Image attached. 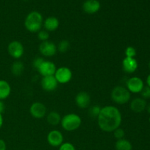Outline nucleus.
I'll return each mask as SVG.
<instances>
[{"instance_id":"nucleus-6","label":"nucleus","mask_w":150,"mask_h":150,"mask_svg":"<svg viewBox=\"0 0 150 150\" xmlns=\"http://www.w3.org/2000/svg\"><path fill=\"white\" fill-rule=\"evenodd\" d=\"M7 52L12 58L18 60L24 54V47L20 41L13 40L7 45Z\"/></svg>"},{"instance_id":"nucleus-12","label":"nucleus","mask_w":150,"mask_h":150,"mask_svg":"<svg viewBox=\"0 0 150 150\" xmlns=\"http://www.w3.org/2000/svg\"><path fill=\"white\" fill-rule=\"evenodd\" d=\"M57 68V67L54 62L49 60H44L43 62L37 70L40 75L42 76V77H45V76H54Z\"/></svg>"},{"instance_id":"nucleus-7","label":"nucleus","mask_w":150,"mask_h":150,"mask_svg":"<svg viewBox=\"0 0 150 150\" xmlns=\"http://www.w3.org/2000/svg\"><path fill=\"white\" fill-rule=\"evenodd\" d=\"M29 114L33 118L41 120L47 115V108L44 103L41 102H34L29 107Z\"/></svg>"},{"instance_id":"nucleus-32","label":"nucleus","mask_w":150,"mask_h":150,"mask_svg":"<svg viewBox=\"0 0 150 150\" xmlns=\"http://www.w3.org/2000/svg\"><path fill=\"white\" fill-rule=\"evenodd\" d=\"M3 124H4V119H3L2 114H0V129L2 127Z\"/></svg>"},{"instance_id":"nucleus-31","label":"nucleus","mask_w":150,"mask_h":150,"mask_svg":"<svg viewBox=\"0 0 150 150\" xmlns=\"http://www.w3.org/2000/svg\"><path fill=\"white\" fill-rule=\"evenodd\" d=\"M5 110V105L3 100H0V114H2Z\"/></svg>"},{"instance_id":"nucleus-18","label":"nucleus","mask_w":150,"mask_h":150,"mask_svg":"<svg viewBox=\"0 0 150 150\" xmlns=\"http://www.w3.org/2000/svg\"><path fill=\"white\" fill-rule=\"evenodd\" d=\"M11 94V86L8 81L0 79V100H4Z\"/></svg>"},{"instance_id":"nucleus-33","label":"nucleus","mask_w":150,"mask_h":150,"mask_svg":"<svg viewBox=\"0 0 150 150\" xmlns=\"http://www.w3.org/2000/svg\"><path fill=\"white\" fill-rule=\"evenodd\" d=\"M146 86L150 87V74L148 75L147 78H146Z\"/></svg>"},{"instance_id":"nucleus-30","label":"nucleus","mask_w":150,"mask_h":150,"mask_svg":"<svg viewBox=\"0 0 150 150\" xmlns=\"http://www.w3.org/2000/svg\"><path fill=\"white\" fill-rule=\"evenodd\" d=\"M0 150H7V144L1 139H0Z\"/></svg>"},{"instance_id":"nucleus-35","label":"nucleus","mask_w":150,"mask_h":150,"mask_svg":"<svg viewBox=\"0 0 150 150\" xmlns=\"http://www.w3.org/2000/svg\"><path fill=\"white\" fill-rule=\"evenodd\" d=\"M148 67H149V70H150V61H149V64H148Z\"/></svg>"},{"instance_id":"nucleus-37","label":"nucleus","mask_w":150,"mask_h":150,"mask_svg":"<svg viewBox=\"0 0 150 150\" xmlns=\"http://www.w3.org/2000/svg\"><path fill=\"white\" fill-rule=\"evenodd\" d=\"M149 122H150V117H149Z\"/></svg>"},{"instance_id":"nucleus-9","label":"nucleus","mask_w":150,"mask_h":150,"mask_svg":"<svg viewBox=\"0 0 150 150\" xmlns=\"http://www.w3.org/2000/svg\"><path fill=\"white\" fill-rule=\"evenodd\" d=\"M39 51L45 57H52L57 53V46L54 42L49 40L41 42L39 45Z\"/></svg>"},{"instance_id":"nucleus-34","label":"nucleus","mask_w":150,"mask_h":150,"mask_svg":"<svg viewBox=\"0 0 150 150\" xmlns=\"http://www.w3.org/2000/svg\"><path fill=\"white\" fill-rule=\"evenodd\" d=\"M146 111H147L148 114H150V104H149V105H146Z\"/></svg>"},{"instance_id":"nucleus-16","label":"nucleus","mask_w":150,"mask_h":150,"mask_svg":"<svg viewBox=\"0 0 150 150\" xmlns=\"http://www.w3.org/2000/svg\"><path fill=\"white\" fill-rule=\"evenodd\" d=\"M146 105L147 103L144 99L142 98H136L130 102V108L133 112L139 114L146 110Z\"/></svg>"},{"instance_id":"nucleus-23","label":"nucleus","mask_w":150,"mask_h":150,"mask_svg":"<svg viewBox=\"0 0 150 150\" xmlns=\"http://www.w3.org/2000/svg\"><path fill=\"white\" fill-rule=\"evenodd\" d=\"M101 108L100 105H94L92 107H90L89 110V115L91 117H93V118H98V115H99L100 112L101 111Z\"/></svg>"},{"instance_id":"nucleus-20","label":"nucleus","mask_w":150,"mask_h":150,"mask_svg":"<svg viewBox=\"0 0 150 150\" xmlns=\"http://www.w3.org/2000/svg\"><path fill=\"white\" fill-rule=\"evenodd\" d=\"M10 71L12 74L16 77L21 76L24 71V64L21 61L16 60L12 64L10 67Z\"/></svg>"},{"instance_id":"nucleus-22","label":"nucleus","mask_w":150,"mask_h":150,"mask_svg":"<svg viewBox=\"0 0 150 150\" xmlns=\"http://www.w3.org/2000/svg\"><path fill=\"white\" fill-rule=\"evenodd\" d=\"M57 46V51L62 53V54H64V53L67 52L68 50L70 49V44L69 41H67V40H61L59 42Z\"/></svg>"},{"instance_id":"nucleus-38","label":"nucleus","mask_w":150,"mask_h":150,"mask_svg":"<svg viewBox=\"0 0 150 150\" xmlns=\"http://www.w3.org/2000/svg\"><path fill=\"white\" fill-rule=\"evenodd\" d=\"M28 150H29V149H28Z\"/></svg>"},{"instance_id":"nucleus-1","label":"nucleus","mask_w":150,"mask_h":150,"mask_svg":"<svg viewBox=\"0 0 150 150\" xmlns=\"http://www.w3.org/2000/svg\"><path fill=\"white\" fill-rule=\"evenodd\" d=\"M97 120L98 127L101 130L105 133H113L121 126L122 116L117 107L105 105L101 108Z\"/></svg>"},{"instance_id":"nucleus-11","label":"nucleus","mask_w":150,"mask_h":150,"mask_svg":"<svg viewBox=\"0 0 150 150\" xmlns=\"http://www.w3.org/2000/svg\"><path fill=\"white\" fill-rule=\"evenodd\" d=\"M91 96L88 92L85 91H81L77 93L75 98V103L76 105L79 108L81 109H85L90 106L91 105Z\"/></svg>"},{"instance_id":"nucleus-13","label":"nucleus","mask_w":150,"mask_h":150,"mask_svg":"<svg viewBox=\"0 0 150 150\" xmlns=\"http://www.w3.org/2000/svg\"><path fill=\"white\" fill-rule=\"evenodd\" d=\"M41 87L44 91L48 92H54L58 87V82L55 79L54 76H45L42 77L40 81Z\"/></svg>"},{"instance_id":"nucleus-24","label":"nucleus","mask_w":150,"mask_h":150,"mask_svg":"<svg viewBox=\"0 0 150 150\" xmlns=\"http://www.w3.org/2000/svg\"><path fill=\"white\" fill-rule=\"evenodd\" d=\"M38 38L39 40H40L41 42H45V41L48 40L50 38V35H49V32H47L46 30L43 29V30H40L39 32H38Z\"/></svg>"},{"instance_id":"nucleus-29","label":"nucleus","mask_w":150,"mask_h":150,"mask_svg":"<svg viewBox=\"0 0 150 150\" xmlns=\"http://www.w3.org/2000/svg\"><path fill=\"white\" fill-rule=\"evenodd\" d=\"M44 60L45 59H44L42 57H36V58L33 60V62H32V65H33V67H35L36 70H38V69L39 68L41 64H42V63L43 62Z\"/></svg>"},{"instance_id":"nucleus-5","label":"nucleus","mask_w":150,"mask_h":150,"mask_svg":"<svg viewBox=\"0 0 150 150\" xmlns=\"http://www.w3.org/2000/svg\"><path fill=\"white\" fill-rule=\"evenodd\" d=\"M54 77L57 79L58 83L60 84H66L69 83L73 79V72L69 67L62 66L57 68Z\"/></svg>"},{"instance_id":"nucleus-17","label":"nucleus","mask_w":150,"mask_h":150,"mask_svg":"<svg viewBox=\"0 0 150 150\" xmlns=\"http://www.w3.org/2000/svg\"><path fill=\"white\" fill-rule=\"evenodd\" d=\"M42 26L47 32H54L57 30L59 26V21L54 16H49L43 21Z\"/></svg>"},{"instance_id":"nucleus-25","label":"nucleus","mask_w":150,"mask_h":150,"mask_svg":"<svg viewBox=\"0 0 150 150\" xmlns=\"http://www.w3.org/2000/svg\"><path fill=\"white\" fill-rule=\"evenodd\" d=\"M137 54L136 49L133 46H127L125 51V57H130V58H135Z\"/></svg>"},{"instance_id":"nucleus-28","label":"nucleus","mask_w":150,"mask_h":150,"mask_svg":"<svg viewBox=\"0 0 150 150\" xmlns=\"http://www.w3.org/2000/svg\"><path fill=\"white\" fill-rule=\"evenodd\" d=\"M140 94L141 96H142L141 98L144 99L145 100L147 99H150V87L147 86H144Z\"/></svg>"},{"instance_id":"nucleus-8","label":"nucleus","mask_w":150,"mask_h":150,"mask_svg":"<svg viewBox=\"0 0 150 150\" xmlns=\"http://www.w3.org/2000/svg\"><path fill=\"white\" fill-rule=\"evenodd\" d=\"M126 88L130 93H140L144 87V82L141 78L137 76H133L126 81Z\"/></svg>"},{"instance_id":"nucleus-2","label":"nucleus","mask_w":150,"mask_h":150,"mask_svg":"<svg viewBox=\"0 0 150 150\" xmlns=\"http://www.w3.org/2000/svg\"><path fill=\"white\" fill-rule=\"evenodd\" d=\"M43 21V17L40 12L32 11L25 18L24 26L29 32L38 33L42 27Z\"/></svg>"},{"instance_id":"nucleus-3","label":"nucleus","mask_w":150,"mask_h":150,"mask_svg":"<svg viewBox=\"0 0 150 150\" xmlns=\"http://www.w3.org/2000/svg\"><path fill=\"white\" fill-rule=\"evenodd\" d=\"M82 120L80 116L75 113L67 114L62 117L61 125L63 130L67 132H73L81 127Z\"/></svg>"},{"instance_id":"nucleus-10","label":"nucleus","mask_w":150,"mask_h":150,"mask_svg":"<svg viewBox=\"0 0 150 150\" xmlns=\"http://www.w3.org/2000/svg\"><path fill=\"white\" fill-rule=\"evenodd\" d=\"M47 142L52 147H59L64 142V136L58 130H52L47 135Z\"/></svg>"},{"instance_id":"nucleus-14","label":"nucleus","mask_w":150,"mask_h":150,"mask_svg":"<svg viewBox=\"0 0 150 150\" xmlns=\"http://www.w3.org/2000/svg\"><path fill=\"white\" fill-rule=\"evenodd\" d=\"M122 69L127 74L134 73L139 67L138 61L136 58H130V57H125L122 62Z\"/></svg>"},{"instance_id":"nucleus-19","label":"nucleus","mask_w":150,"mask_h":150,"mask_svg":"<svg viewBox=\"0 0 150 150\" xmlns=\"http://www.w3.org/2000/svg\"><path fill=\"white\" fill-rule=\"evenodd\" d=\"M62 120V116L57 111H52L46 115V121L50 125L57 126L60 124Z\"/></svg>"},{"instance_id":"nucleus-21","label":"nucleus","mask_w":150,"mask_h":150,"mask_svg":"<svg viewBox=\"0 0 150 150\" xmlns=\"http://www.w3.org/2000/svg\"><path fill=\"white\" fill-rule=\"evenodd\" d=\"M114 146L116 150H133L131 142L125 139L117 140Z\"/></svg>"},{"instance_id":"nucleus-27","label":"nucleus","mask_w":150,"mask_h":150,"mask_svg":"<svg viewBox=\"0 0 150 150\" xmlns=\"http://www.w3.org/2000/svg\"><path fill=\"white\" fill-rule=\"evenodd\" d=\"M58 148V150H76L74 145L70 142H63Z\"/></svg>"},{"instance_id":"nucleus-15","label":"nucleus","mask_w":150,"mask_h":150,"mask_svg":"<svg viewBox=\"0 0 150 150\" xmlns=\"http://www.w3.org/2000/svg\"><path fill=\"white\" fill-rule=\"evenodd\" d=\"M100 2L98 0H86L82 6L84 13L89 15L97 13L100 10Z\"/></svg>"},{"instance_id":"nucleus-4","label":"nucleus","mask_w":150,"mask_h":150,"mask_svg":"<svg viewBox=\"0 0 150 150\" xmlns=\"http://www.w3.org/2000/svg\"><path fill=\"white\" fill-rule=\"evenodd\" d=\"M111 98L113 102L118 105H125L130 101L131 93L125 86H119L113 88L111 92Z\"/></svg>"},{"instance_id":"nucleus-36","label":"nucleus","mask_w":150,"mask_h":150,"mask_svg":"<svg viewBox=\"0 0 150 150\" xmlns=\"http://www.w3.org/2000/svg\"><path fill=\"white\" fill-rule=\"evenodd\" d=\"M23 1H29V0H23Z\"/></svg>"},{"instance_id":"nucleus-26","label":"nucleus","mask_w":150,"mask_h":150,"mask_svg":"<svg viewBox=\"0 0 150 150\" xmlns=\"http://www.w3.org/2000/svg\"><path fill=\"white\" fill-rule=\"evenodd\" d=\"M113 135L114 137L117 140H120V139H125V132L121 127L116 129L114 132H113Z\"/></svg>"}]
</instances>
